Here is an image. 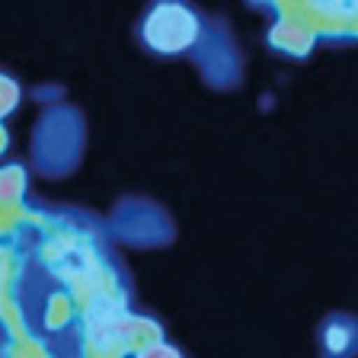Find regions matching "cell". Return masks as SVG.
Listing matches in <instances>:
<instances>
[{
  "mask_svg": "<svg viewBox=\"0 0 358 358\" xmlns=\"http://www.w3.org/2000/svg\"><path fill=\"white\" fill-rule=\"evenodd\" d=\"M138 358H179V352L170 349V345H150V349H144Z\"/></svg>",
  "mask_w": 358,
  "mask_h": 358,
  "instance_id": "2",
  "label": "cell"
},
{
  "mask_svg": "<svg viewBox=\"0 0 358 358\" xmlns=\"http://www.w3.org/2000/svg\"><path fill=\"white\" fill-rule=\"evenodd\" d=\"M195 36H199V22H195V16L189 13L186 7H179V3H160V7L148 16V22H144V38H148V45L154 52H164V55L189 48V45L195 42Z\"/></svg>",
  "mask_w": 358,
  "mask_h": 358,
  "instance_id": "1",
  "label": "cell"
}]
</instances>
